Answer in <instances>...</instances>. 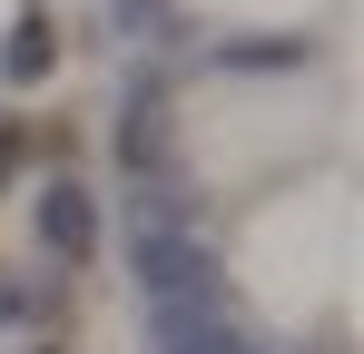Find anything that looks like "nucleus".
<instances>
[{
  "label": "nucleus",
  "instance_id": "nucleus-1",
  "mask_svg": "<svg viewBox=\"0 0 364 354\" xmlns=\"http://www.w3.org/2000/svg\"><path fill=\"white\" fill-rule=\"evenodd\" d=\"M40 246H60L69 266L79 256H99V207H89V187H40Z\"/></svg>",
  "mask_w": 364,
  "mask_h": 354
},
{
  "label": "nucleus",
  "instance_id": "nucleus-2",
  "mask_svg": "<svg viewBox=\"0 0 364 354\" xmlns=\"http://www.w3.org/2000/svg\"><path fill=\"white\" fill-rule=\"evenodd\" d=\"M0 69H10L20 89H40V79L60 69V20H50V10H20V20H10V50H0Z\"/></svg>",
  "mask_w": 364,
  "mask_h": 354
},
{
  "label": "nucleus",
  "instance_id": "nucleus-3",
  "mask_svg": "<svg viewBox=\"0 0 364 354\" xmlns=\"http://www.w3.org/2000/svg\"><path fill=\"white\" fill-rule=\"evenodd\" d=\"M10 168H20V128H0V177H10Z\"/></svg>",
  "mask_w": 364,
  "mask_h": 354
},
{
  "label": "nucleus",
  "instance_id": "nucleus-4",
  "mask_svg": "<svg viewBox=\"0 0 364 354\" xmlns=\"http://www.w3.org/2000/svg\"><path fill=\"white\" fill-rule=\"evenodd\" d=\"M50 354H60V345H50Z\"/></svg>",
  "mask_w": 364,
  "mask_h": 354
}]
</instances>
